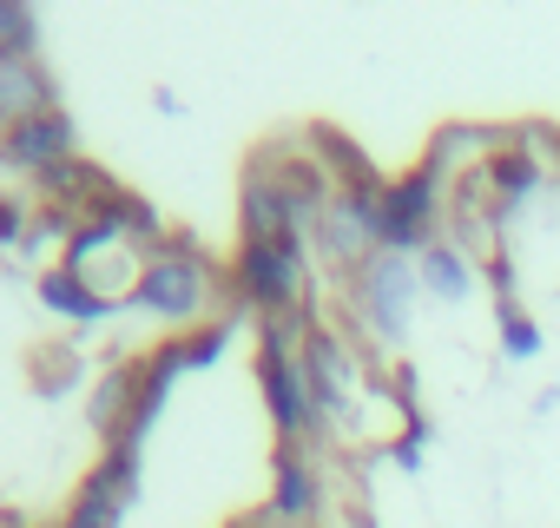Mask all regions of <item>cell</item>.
<instances>
[{
  "label": "cell",
  "mask_w": 560,
  "mask_h": 528,
  "mask_svg": "<svg viewBox=\"0 0 560 528\" xmlns=\"http://www.w3.org/2000/svg\"><path fill=\"white\" fill-rule=\"evenodd\" d=\"M211 298H218V264L198 251V244H185V238H165L152 257H145V278H139V311L145 318H159V324H172L178 337L185 331H198V324H211L205 311H211Z\"/></svg>",
  "instance_id": "1"
},
{
  "label": "cell",
  "mask_w": 560,
  "mask_h": 528,
  "mask_svg": "<svg viewBox=\"0 0 560 528\" xmlns=\"http://www.w3.org/2000/svg\"><path fill=\"white\" fill-rule=\"evenodd\" d=\"M231 291H237V305H250L264 318H311V244L304 238H277V244L237 238Z\"/></svg>",
  "instance_id": "2"
},
{
  "label": "cell",
  "mask_w": 560,
  "mask_h": 528,
  "mask_svg": "<svg viewBox=\"0 0 560 528\" xmlns=\"http://www.w3.org/2000/svg\"><path fill=\"white\" fill-rule=\"evenodd\" d=\"M416 298H422V272H416V257H402V251H376L363 272H350V324L376 351H396L409 337Z\"/></svg>",
  "instance_id": "3"
},
{
  "label": "cell",
  "mask_w": 560,
  "mask_h": 528,
  "mask_svg": "<svg viewBox=\"0 0 560 528\" xmlns=\"http://www.w3.org/2000/svg\"><path fill=\"white\" fill-rule=\"evenodd\" d=\"M304 377H311V397H317L324 429H343L383 370H370V357L357 351V337L343 324H317L311 318V331H304Z\"/></svg>",
  "instance_id": "4"
},
{
  "label": "cell",
  "mask_w": 560,
  "mask_h": 528,
  "mask_svg": "<svg viewBox=\"0 0 560 528\" xmlns=\"http://www.w3.org/2000/svg\"><path fill=\"white\" fill-rule=\"evenodd\" d=\"M442 211H448V179L422 159L416 172L389 179L383 198H376V238L383 251H402V257H422L435 238H442Z\"/></svg>",
  "instance_id": "5"
},
{
  "label": "cell",
  "mask_w": 560,
  "mask_h": 528,
  "mask_svg": "<svg viewBox=\"0 0 560 528\" xmlns=\"http://www.w3.org/2000/svg\"><path fill=\"white\" fill-rule=\"evenodd\" d=\"M132 495H139V456L132 449H106L100 469L80 482L73 508L60 515V528H119L126 508H132Z\"/></svg>",
  "instance_id": "6"
},
{
  "label": "cell",
  "mask_w": 560,
  "mask_h": 528,
  "mask_svg": "<svg viewBox=\"0 0 560 528\" xmlns=\"http://www.w3.org/2000/svg\"><path fill=\"white\" fill-rule=\"evenodd\" d=\"M73 146H80V139H73V119L54 106V113H34V119H21V126L0 133V165H8V172H27V179H47V172H60L67 159H80Z\"/></svg>",
  "instance_id": "7"
},
{
  "label": "cell",
  "mask_w": 560,
  "mask_h": 528,
  "mask_svg": "<svg viewBox=\"0 0 560 528\" xmlns=\"http://www.w3.org/2000/svg\"><path fill=\"white\" fill-rule=\"evenodd\" d=\"M264 515L277 528H317L324 521V469L311 462V449H277Z\"/></svg>",
  "instance_id": "8"
},
{
  "label": "cell",
  "mask_w": 560,
  "mask_h": 528,
  "mask_svg": "<svg viewBox=\"0 0 560 528\" xmlns=\"http://www.w3.org/2000/svg\"><path fill=\"white\" fill-rule=\"evenodd\" d=\"M54 73L40 67V54H21V60H0V133L34 119V113H54Z\"/></svg>",
  "instance_id": "9"
},
{
  "label": "cell",
  "mask_w": 560,
  "mask_h": 528,
  "mask_svg": "<svg viewBox=\"0 0 560 528\" xmlns=\"http://www.w3.org/2000/svg\"><path fill=\"white\" fill-rule=\"evenodd\" d=\"M416 272H422V291L442 298V305H468V298H475V257H468L455 238H435V244L416 257Z\"/></svg>",
  "instance_id": "10"
},
{
  "label": "cell",
  "mask_w": 560,
  "mask_h": 528,
  "mask_svg": "<svg viewBox=\"0 0 560 528\" xmlns=\"http://www.w3.org/2000/svg\"><path fill=\"white\" fill-rule=\"evenodd\" d=\"M34 291H40V305L54 311V318H67V324H100V318H113V305H100L73 272H67V264H40V278H34Z\"/></svg>",
  "instance_id": "11"
},
{
  "label": "cell",
  "mask_w": 560,
  "mask_h": 528,
  "mask_svg": "<svg viewBox=\"0 0 560 528\" xmlns=\"http://www.w3.org/2000/svg\"><path fill=\"white\" fill-rule=\"evenodd\" d=\"M132 390H139V364H119V370L100 377V390H93V429L106 443H119V429L132 416Z\"/></svg>",
  "instance_id": "12"
},
{
  "label": "cell",
  "mask_w": 560,
  "mask_h": 528,
  "mask_svg": "<svg viewBox=\"0 0 560 528\" xmlns=\"http://www.w3.org/2000/svg\"><path fill=\"white\" fill-rule=\"evenodd\" d=\"M494 337H501V357L508 364H534L547 351V331L521 311V305H494Z\"/></svg>",
  "instance_id": "13"
},
{
  "label": "cell",
  "mask_w": 560,
  "mask_h": 528,
  "mask_svg": "<svg viewBox=\"0 0 560 528\" xmlns=\"http://www.w3.org/2000/svg\"><path fill=\"white\" fill-rule=\"evenodd\" d=\"M34 211H40V198H27V192H0V244H8V251H21V244H27Z\"/></svg>",
  "instance_id": "14"
},
{
  "label": "cell",
  "mask_w": 560,
  "mask_h": 528,
  "mask_svg": "<svg viewBox=\"0 0 560 528\" xmlns=\"http://www.w3.org/2000/svg\"><path fill=\"white\" fill-rule=\"evenodd\" d=\"M34 14L27 8H14V0H0V60H21V54H34Z\"/></svg>",
  "instance_id": "15"
},
{
  "label": "cell",
  "mask_w": 560,
  "mask_h": 528,
  "mask_svg": "<svg viewBox=\"0 0 560 528\" xmlns=\"http://www.w3.org/2000/svg\"><path fill=\"white\" fill-rule=\"evenodd\" d=\"M73 377H80V357H73V351H40V357H34V390H40V397H60Z\"/></svg>",
  "instance_id": "16"
},
{
  "label": "cell",
  "mask_w": 560,
  "mask_h": 528,
  "mask_svg": "<svg viewBox=\"0 0 560 528\" xmlns=\"http://www.w3.org/2000/svg\"><path fill=\"white\" fill-rule=\"evenodd\" d=\"M422 449H429V423H416V429H409V436L389 449V462H396L402 475H416V469H422Z\"/></svg>",
  "instance_id": "17"
},
{
  "label": "cell",
  "mask_w": 560,
  "mask_h": 528,
  "mask_svg": "<svg viewBox=\"0 0 560 528\" xmlns=\"http://www.w3.org/2000/svg\"><path fill=\"white\" fill-rule=\"evenodd\" d=\"M231 528H277L270 515H244V521H231Z\"/></svg>",
  "instance_id": "18"
},
{
  "label": "cell",
  "mask_w": 560,
  "mask_h": 528,
  "mask_svg": "<svg viewBox=\"0 0 560 528\" xmlns=\"http://www.w3.org/2000/svg\"><path fill=\"white\" fill-rule=\"evenodd\" d=\"M0 528H40V521H21V515H0Z\"/></svg>",
  "instance_id": "19"
},
{
  "label": "cell",
  "mask_w": 560,
  "mask_h": 528,
  "mask_svg": "<svg viewBox=\"0 0 560 528\" xmlns=\"http://www.w3.org/2000/svg\"><path fill=\"white\" fill-rule=\"evenodd\" d=\"M317 528H363V521H343V515H337V521H330V515H324V521H317Z\"/></svg>",
  "instance_id": "20"
}]
</instances>
